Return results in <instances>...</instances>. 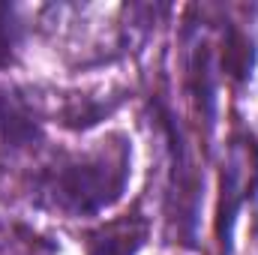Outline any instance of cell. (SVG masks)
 Here are the masks:
<instances>
[{"label":"cell","instance_id":"2","mask_svg":"<svg viewBox=\"0 0 258 255\" xmlns=\"http://www.w3.org/2000/svg\"><path fill=\"white\" fill-rule=\"evenodd\" d=\"M258 189V144L249 135H237L228 144L222 165V198H219V237L228 243V231Z\"/></svg>","mask_w":258,"mask_h":255},{"label":"cell","instance_id":"4","mask_svg":"<svg viewBox=\"0 0 258 255\" xmlns=\"http://www.w3.org/2000/svg\"><path fill=\"white\" fill-rule=\"evenodd\" d=\"M144 240H147V219L126 216L93 234L87 255H135L144 246Z\"/></svg>","mask_w":258,"mask_h":255},{"label":"cell","instance_id":"3","mask_svg":"<svg viewBox=\"0 0 258 255\" xmlns=\"http://www.w3.org/2000/svg\"><path fill=\"white\" fill-rule=\"evenodd\" d=\"M39 135L33 111L15 93H0V150H27Z\"/></svg>","mask_w":258,"mask_h":255},{"label":"cell","instance_id":"5","mask_svg":"<svg viewBox=\"0 0 258 255\" xmlns=\"http://www.w3.org/2000/svg\"><path fill=\"white\" fill-rule=\"evenodd\" d=\"M15 48V24H12V9L0 6V63L12 57Z\"/></svg>","mask_w":258,"mask_h":255},{"label":"cell","instance_id":"1","mask_svg":"<svg viewBox=\"0 0 258 255\" xmlns=\"http://www.w3.org/2000/svg\"><path fill=\"white\" fill-rule=\"evenodd\" d=\"M129 180V144L114 138L87 153H66L45 165L36 198L63 216H96L120 201Z\"/></svg>","mask_w":258,"mask_h":255}]
</instances>
